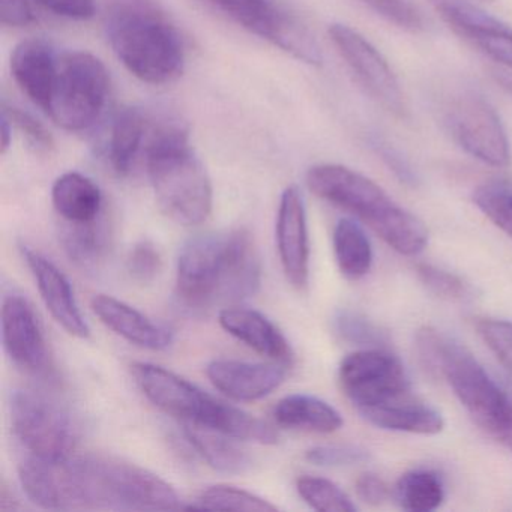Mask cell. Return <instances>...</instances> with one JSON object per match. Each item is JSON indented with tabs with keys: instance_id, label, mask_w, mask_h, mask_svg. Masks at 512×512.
<instances>
[{
	"instance_id": "cell-1",
	"label": "cell",
	"mask_w": 512,
	"mask_h": 512,
	"mask_svg": "<svg viewBox=\"0 0 512 512\" xmlns=\"http://www.w3.org/2000/svg\"><path fill=\"white\" fill-rule=\"evenodd\" d=\"M262 284V263L247 229L205 233L182 248L176 293L191 310L235 305L253 298Z\"/></svg>"
},
{
	"instance_id": "cell-2",
	"label": "cell",
	"mask_w": 512,
	"mask_h": 512,
	"mask_svg": "<svg viewBox=\"0 0 512 512\" xmlns=\"http://www.w3.org/2000/svg\"><path fill=\"white\" fill-rule=\"evenodd\" d=\"M59 511H176L178 491L160 476L121 458L85 455L56 464Z\"/></svg>"
},
{
	"instance_id": "cell-3",
	"label": "cell",
	"mask_w": 512,
	"mask_h": 512,
	"mask_svg": "<svg viewBox=\"0 0 512 512\" xmlns=\"http://www.w3.org/2000/svg\"><path fill=\"white\" fill-rule=\"evenodd\" d=\"M113 52L124 67L149 85L181 76L184 43L155 0H104Z\"/></svg>"
},
{
	"instance_id": "cell-4",
	"label": "cell",
	"mask_w": 512,
	"mask_h": 512,
	"mask_svg": "<svg viewBox=\"0 0 512 512\" xmlns=\"http://www.w3.org/2000/svg\"><path fill=\"white\" fill-rule=\"evenodd\" d=\"M311 193L361 218L389 247L415 256L428 244V230L412 212L394 202L380 185L340 164H319L307 173Z\"/></svg>"
},
{
	"instance_id": "cell-5",
	"label": "cell",
	"mask_w": 512,
	"mask_h": 512,
	"mask_svg": "<svg viewBox=\"0 0 512 512\" xmlns=\"http://www.w3.org/2000/svg\"><path fill=\"white\" fill-rule=\"evenodd\" d=\"M131 374L145 397L181 424L214 428L242 442L277 443L278 434L274 427L212 397L167 368L149 362H134Z\"/></svg>"
},
{
	"instance_id": "cell-6",
	"label": "cell",
	"mask_w": 512,
	"mask_h": 512,
	"mask_svg": "<svg viewBox=\"0 0 512 512\" xmlns=\"http://www.w3.org/2000/svg\"><path fill=\"white\" fill-rule=\"evenodd\" d=\"M146 167L158 205L182 226L208 220L214 203L211 179L191 151L187 131L163 127L155 131L145 149Z\"/></svg>"
},
{
	"instance_id": "cell-7",
	"label": "cell",
	"mask_w": 512,
	"mask_h": 512,
	"mask_svg": "<svg viewBox=\"0 0 512 512\" xmlns=\"http://www.w3.org/2000/svg\"><path fill=\"white\" fill-rule=\"evenodd\" d=\"M418 350L425 365L445 377L476 424L499 436L509 415L508 395L472 353L433 328L418 332Z\"/></svg>"
},
{
	"instance_id": "cell-8",
	"label": "cell",
	"mask_w": 512,
	"mask_h": 512,
	"mask_svg": "<svg viewBox=\"0 0 512 512\" xmlns=\"http://www.w3.org/2000/svg\"><path fill=\"white\" fill-rule=\"evenodd\" d=\"M11 425L32 457L62 463L73 458L79 428L71 413L43 392L19 389L11 395Z\"/></svg>"
},
{
	"instance_id": "cell-9",
	"label": "cell",
	"mask_w": 512,
	"mask_h": 512,
	"mask_svg": "<svg viewBox=\"0 0 512 512\" xmlns=\"http://www.w3.org/2000/svg\"><path fill=\"white\" fill-rule=\"evenodd\" d=\"M109 86V71L100 59L91 53H68L59 61L47 115L64 130H88L106 106Z\"/></svg>"
},
{
	"instance_id": "cell-10",
	"label": "cell",
	"mask_w": 512,
	"mask_h": 512,
	"mask_svg": "<svg viewBox=\"0 0 512 512\" xmlns=\"http://www.w3.org/2000/svg\"><path fill=\"white\" fill-rule=\"evenodd\" d=\"M443 121L454 142L470 157L491 167H506L511 146L499 113L475 91L455 95L443 112Z\"/></svg>"
},
{
	"instance_id": "cell-11",
	"label": "cell",
	"mask_w": 512,
	"mask_h": 512,
	"mask_svg": "<svg viewBox=\"0 0 512 512\" xmlns=\"http://www.w3.org/2000/svg\"><path fill=\"white\" fill-rule=\"evenodd\" d=\"M338 380L358 412L406 397L410 392L403 362L383 347H368L347 355L338 370Z\"/></svg>"
},
{
	"instance_id": "cell-12",
	"label": "cell",
	"mask_w": 512,
	"mask_h": 512,
	"mask_svg": "<svg viewBox=\"0 0 512 512\" xmlns=\"http://www.w3.org/2000/svg\"><path fill=\"white\" fill-rule=\"evenodd\" d=\"M328 34L365 94L389 115L406 119L409 116L406 95L382 53L349 26L332 25Z\"/></svg>"
},
{
	"instance_id": "cell-13",
	"label": "cell",
	"mask_w": 512,
	"mask_h": 512,
	"mask_svg": "<svg viewBox=\"0 0 512 512\" xmlns=\"http://www.w3.org/2000/svg\"><path fill=\"white\" fill-rule=\"evenodd\" d=\"M2 343L11 362L29 376H53L55 368L43 326L31 302L19 293L4 298Z\"/></svg>"
},
{
	"instance_id": "cell-14",
	"label": "cell",
	"mask_w": 512,
	"mask_h": 512,
	"mask_svg": "<svg viewBox=\"0 0 512 512\" xmlns=\"http://www.w3.org/2000/svg\"><path fill=\"white\" fill-rule=\"evenodd\" d=\"M443 22L484 53L491 61L512 70V29L467 0H430Z\"/></svg>"
},
{
	"instance_id": "cell-15",
	"label": "cell",
	"mask_w": 512,
	"mask_h": 512,
	"mask_svg": "<svg viewBox=\"0 0 512 512\" xmlns=\"http://www.w3.org/2000/svg\"><path fill=\"white\" fill-rule=\"evenodd\" d=\"M275 233L278 256L287 280L296 289H304L310 275V244L304 199L295 185H290L281 194Z\"/></svg>"
},
{
	"instance_id": "cell-16",
	"label": "cell",
	"mask_w": 512,
	"mask_h": 512,
	"mask_svg": "<svg viewBox=\"0 0 512 512\" xmlns=\"http://www.w3.org/2000/svg\"><path fill=\"white\" fill-rule=\"evenodd\" d=\"M26 265L34 275L44 305L53 319L73 337L86 340L91 335V328L83 317L77 304L76 295L67 275L40 251L29 245L20 247Z\"/></svg>"
},
{
	"instance_id": "cell-17",
	"label": "cell",
	"mask_w": 512,
	"mask_h": 512,
	"mask_svg": "<svg viewBox=\"0 0 512 512\" xmlns=\"http://www.w3.org/2000/svg\"><path fill=\"white\" fill-rule=\"evenodd\" d=\"M206 374L218 391L235 401L262 400L286 379L284 367L238 359H215Z\"/></svg>"
},
{
	"instance_id": "cell-18",
	"label": "cell",
	"mask_w": 512,
	"mask_h": 512,
	"mask_svg": "<svg viewBox=\"0 0 512 512\" xmlns=\"http://www.w3.org/2000/svg\"><path fill=\"white\" fill-rule=\"evenodd\" d=\"M58 68L52 47L37 38L20 43L11 56V73L17 85L46 113L55 91Z\"/></svg>"
},
{
	"instance_id": "cell-19",
	"label": "cell",
	"mask_w": 512,
	"mask_h": 512,
	"mask_svg": "<svg viewBox=\"0 0 512 512\" xmlns=\"http://www.w3.org/2000/svg\"><path fill=\"white\" fill-rule=\"evenodd\" d=\"M218 322L227 334L266 358L283 365L293 362L292 346L283 332L265 314L251 308L224 307L218 314Z\"/></svg>"
},
{
	"instance_id": "cell-20",
	"label": "cell",
	"mask_w": 512,
	"mask_h": 512,
	"mask_svg": "<svg viewBox=\"0 0 512 512\" xmlns=\"http://www.w3.org/2000/svg\"><path fill=\"white\" fill-rule=\"evenodd\" d=\"M95 316L110 331L134 346L149 350H164L172 346L173 334L136 308L110 295H95L91 301Z\"/></svg>"
},
{
	"instance_id": "cell-21",
	"label": "cell",
	"mask_w": 512,
	"mask_h": 512,
	"mask_svg": "<svg viewBox=\"0 0 512 512\" xmlns=\"http://www.w3.org/2000/svg\"><path fill=\"white\" fill-rule=\"evenodd\" d=\"M362 418L383 430L415 434H437L445 427L442 415L428 404L412 397L398 398L380 406L359 410Z\"/></svg>"
},
{
	"instance_id": "cell-22",
	"label": "cell",
	"mask_w": 512,
	"mask_h": 512,
	"mask_svg": "<svg viewBox=\"0 0 512 512\" xmlns=\"http://www.w3.org/2000/svg\"><path fill=\"white\" fill-rule=\"evenodd\" d=\"M52 200L65 223H88L104 212L100 187L82 173L59 176L53 184Z\"/></svg>"
},
{
	"instance_id": "cell-23",
	"label": "cell",
	"mask_w": 512,
	"mask_h": 512,
	"mask_svg": "<svg viewBox=\"0 0 512 512\" xmlns=\"http://www.w3.org/2000/svg\"><path fill=\"white\" fill-rule=\"evenodd\" d=\"M274 419L280 427L311 433H334L343 427V418L335 407L307 394L281 398L274 407Z\"/></svg>"
},
{
	"instance_id": "cell-24",
	"label": "cell",
	"mask_w": 512,
	"mask_h": 512,
	"mask_svg": "<svg viewBox=\"0 0 512 512\" xmlns=\"http://www.w3.org/2000/svg\"><path fill=\"white\" fill-rule=\"evenodd\" d=\"M113 230L103 214L88 223H65L61 242L68 259L79 268L94 269L106 260L112 248Z\"/></svg>"
},
{
	"instance_id": "cell-25",
	"label": "cell",
	"mask_w": 512,
	"mask_h": 512,
	"mask_svg": "<svg viewBox=\"0 0 512 512\" xmlns=\"http://www.w3.org/2000/svg\"><path fill=\"white\" fill-rule=\"evenodd\" d=\"M187 442L211 466L227 475H239L253 466L250 455L236 445V439L202 425L182 424Z\"/></svg>"
},
{
	"instance_id": "cell-26",
	"label": "cell",
	"mask_w": 512,
	"mask_h": 512,
	"mask_svg": "<svg viewBox=\"0 0 512 512\" xmlns=\"http://www.w3.org/2000/svg\"><path fill=\"white\" fill-rule=\"evenodd\" d=\"M148 122L137 109H122L113 121L109 139V160L118 175L131 172L143 143L146 142Z\"/></svg>"
},
{
	"instance_id": "cell-27",
	"label": "cell",
	"mask_w": 512,
	"mask_h": 512,
	"mask_svg": "<svg viewBox=\"0 0 512 512\" xmlns=\"http://www.w3.org/2000/svg\"><path fill=\"white\" fill-rule=\"evenodd\" d=\"M334 253L338 269L347 280H361L373 265V247L362 227L341 218L334 230Z\"/></svg>"
},
{
	"instance_id": "cell-28",
	"label": "cell",
	"mask_w": 512,
	"mask_h": 512,
	"mask_svg": "<svg viewBox=\"0 0 512 512\" xmlns=\"http://www.w3.org/2000/svg\"><path fill=\"white\" fill-rule=\"evenodd\" d=\"M394 497L409 512H431L445 500V485L433 470H410L398 479Z\"/></svg>"
},
{
	"instance_id": "cell-29",
	"label": "cell",
	"mask_w": 512,
	"mask_h": 512,
	"mask_svg": "<svg viewBox=\"0 0 512 512\" xmlns=\"http://www.w3.org/2000/svg\"><path fill=\"white\" fill-rule=\"evenodd\" d=\"M247 31L269 40L283 10L271 0H208Z\"/></svg>"
},
{
	"instance_id": "cell-30",
	"label": "cell",
	"mask_w": 512,
	"mask_h": 512,
	"mask_svg": "<svg viewBox=\"0 0 512 512\" xmlns=\"http://www.w3.org/2000/svg\"><path fill=\"white\" fill-rule=\"evenodd\" d=\"M187 509H200V511H248V512H274L278 506L251 491L232 485L218 484L206 488L194 500L193 505Z\"/></svg>"
},
{
	"instance_id": "cell-31",
	"label": "cell",
	"mask_w": 512,
	"mask_h": 512,
	"mask_svg": "<svg viewBox=\"0 0 512 512\" xmlns=\"http://www.w3.org/2000/svg\"><path fill=\"white\" fill-rule=\"evenodd\" d=\"M473 203L479 211L512 238V185L509 182L487 181L473 191Z\"/></svg>"
},
{
	"instance_id": "cell-32",
	"label": "cell",
	"mask_w": 512,
	"mask_h": 512,
	"mask_svg": "<svg viewBox=\"0 0 512 512\" xmlns=\"http://www.w3.org/2000/svg\"><path fill=\"white\" fill-rule=\"evenodd\" d=\"M296 490L311 508L322 512H355L356 505L349 496L329 479L319 476H301Z\"/></svg>"
},
{
	"instance_id": "cell-33",
	"label": "cell",
	"mask_w": 512,
	"mask_h": 512,
	"mask_svg": "<svg viewBox=\"0 0 512 512\" xmlns=\"http://www.w3.org/2000/svg\"><path fill=\"white\" fill-rule=\"evenodd\" d=\"M334 331L346 343L362 347H383L388 343L385 331L356 311L341 310L334 317Z\"/></svg>"
},
{
	"instance_id": "cell-34",
	"label": "cell",
	"mask_w": 512,
	"mask_h": 512,
	"mask_svg": "<svg viewBox=\"0 0 512 512\" xmlns=\"http://www.w3.org/2000/svg\"><path fill=\"white\" fill-rule=\"evenodd\" d=\"M361 4L401 31L418 34L425 29L422 11L412 0H361Z\"/></svg>"
},
{
	"instance_id": "cell-35",
	"label": "cell",
	"mask_w": 512,
	"mask_h": 512,
	"mask_svg": "<svg viewBox=\"0 0 512 512\" xmlns=\"http://www.w3.org/2000/svg\"><path fill=\"white\" fill-rule=\"evenodd\" d=\"M488 349L512 376V322L499 319H482L476 325Z\"/></svg>"
},
{
	"instance_id": "cell-36",
	"label": "cell",
	"mask_w": 512,
	"mask_h": 512,
	"mask_svg": "<svg viewBox=\"0 0 512 512\" xmlns=\"http://www.w3.org/2000/svg\"><path fill=\"white\" fill-rule=\"evenodd\" d=\"M416 274H418L421 283L443 299L449 301H461L469 296V287L457 275L452 272L445 271V269L437 268L433 265H418L416 266Z\"/></svg>"
},
{
	"instance_id": "cell-37",
	"label": "cell",
	"mask_w": 512,
	"mask_h": 512,
	"mask_svg": "<svg viewBox=\"0 0 512 512\" xmlns=\"http://www.w3.org/2000/svg\"><path fill=\"white\" fill-rule=\"evenodd\" d=\"M163 259L154 242L140 241L128 254L127 269L130 277L140 284L152 283L161 272Z\"/></svg>"
},
{
	"instance_id": "cell-38",
	"label": "cell",
	"mask_w": 512,
	"mask_h": 512,
	"mask_svg": "<svg viewBox=\"0 0 512 512\" xmlns=\"http://www.w3.org/2000/svg\"><path fill=\"white\" fill-rule=\"evenodd\" d=\"M5 115L13 122L14 127L26 137L29 145L38 152H50L55 148V140L46 127L35 119L31 113L17 107H5Z\"/></svg>"
},
{
	"instance_id": "cell-39",
	"label": "cell",
	"mask_w": 512,
	"mask_h": 512,
	"mask_svg": "<svg viewBox=\"0 0 512 512\" xmlns=\"http://www.w3.org/2000/svg\"><path fill=\"white\" fill-rule=\"evenodd\" d=\"M305 458L316 466L346 467L364 463L368 460V454L355 446L322 445L308 449Z\"/></svg>"
},
{
	"instance_id": "cell-40",
	"label": "cell",
	"mask_w": 512,
	"mask_h": 512,
	"mask_svg": "<svg viewBox=\"0 0 512 512\" xmlns=\"http://www.w3.org/2000/svg\"><path fill=\"white\" fill-rule=\"evenodd\" d=\"M34 2L55 16L79 20V22L94 19L97 14L95 0H34Z\"/></svg>"
},
{
	"instance_id": "cell-41",
	"label": "cell",
	"mask_w": 512,
	"mask_h": 512,
	"mask_svg": "<svg viewBox=\"0 0 512 512\" xmlns=\"http://www.w3.org/2000/svg\"><path fill=\"white\" fill-rule=\"evenodd\" d=\"M373 148L376 149L377 155L385 161L386 166L404 182V184H416V175L413 173L412 167L407 163L406 158L400 154L398 149L383 140H374Z\"/></svg>"
},
{
	"instance_id": "cell-42",
	"label": "cell",
	"mask_w": 512,
	"mask_h": 512,
	"mask_svg": "<svg viewBox=\"0 0 512 512\" xmlns=\"http://www.w3.org/2000/svg\"><path fill=\"white\" fill-rule=\"evenodd\" d=\"M356 493L362 502L371 506L382 505L389 496L388 484L376 473H362L356 481Z\"/></svg>"
},
{
	"instance_id": "cell-43",
	"label": "cell",
	"mask_w": 512,
	"mask_h": 512,
	"mask_svg": "<svg viewBox=\"0 0 512 512\" xmlns=\"http://www.w3.org/2000/svg\"><path fill=\"white\" fill-rule=\"evenodd\" d=\"M0 20L8 28H26L34 22L28 0H0Z\"/></svg>"
},
{
	"instance_id": "cell-44",
	"label": "cell",
	"mask_w": 512,
	"mask_h": 512,
	"mask_svg": "<svg viewBox=\"0 0 512 512\" xmlns=\"http://www.w3.org/2000/svg\"><path fill=\"white\" fill-rule=\"evenodd\" d=\"M506 395H508L509 415L505 427L499 433V439L512 451V382L505 386Z\"/></svg>"
},
{
	"instance_id": "cell-45",
	"label": "cell",
	"mask_w": 512,
	"mask_h": 512,
	"mask_svg": "<svg viewBox=\"0 0 512 512\" xmlns=\"http://www.w3.org/2000/svg\"><path fill=\"white\" fill-rule=\"evenodd\" d=\"M13 122L10 121L7 115H2V127H0V134H2V154H7L10 149L11 139H13Z\"/></svg>"
},
{
	"instance_id": "cell-46",
	"label": "cell",
	"mask_w": 512,
	"mask_h": 512,
	"mask_svg": "<svg viewBox=\"0 0 512 512\" xmlns=\"http://www.w3.org/2000/svg\"><path fill=\"white\" fill-rule=\"evenodd\" d=\"M0 508L4 511H10V509H20L22 506L17 503L16 497L13 493H8L7 485L2 484V491H0Z\"/></svg>"
},
{
	"instance_id": "cell-47",
	"label": "cell",
	"mask_w": 512,
	"mask_h": 512,
	"mask_svg": "<svg viewBox=\"0 0 512 512\" xmlns=\"http://www.w3.org/2000/svg\"><path fill=\"white\" fill-rule=\"evenodd\" d=\"M481 2H491V0H481Z\"/></svg>"
}]
</instances>
